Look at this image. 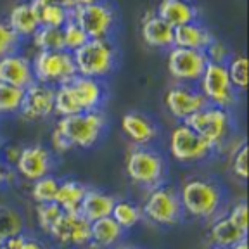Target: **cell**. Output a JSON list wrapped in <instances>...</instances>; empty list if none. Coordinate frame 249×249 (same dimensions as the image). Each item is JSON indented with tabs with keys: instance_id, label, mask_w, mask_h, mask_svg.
I'll return each instance as SVG.
<instances>
[{
	"instance_id": "cell-1",
	"label": "cell",
	"mask_w": 249,
	"mask_h": 249,
	"mask_svg": "<svg viewBox=\"0 0 249 249\" xmlns=\"http://www.w3.org/2000/svg\"><path fill=\"white\" fill-rule=\"evenodd\" d=\"M182 210L185 214L197 220H213L218 216L225 202L223 189L214 180L191 177L182 183L178 191Z\"/></svg>"
},
{
	"instance_id": "cell-2",
	"label": "cell",
	"mask_w": 249,
	"mask_h": 249,
	"mask_svg": "<svg viewBox=\"0 0 249 249\" xmlns=\"http://www.w3.org/2000/svg\"><path fill=\"white\" fill-rule=\"evenodd\" d=\"M76 74L95 80L111 76L118 64V51L111 38H89L73 52Z\"/></svg>"
},
{
	"instance_id": "cell-3",
	"label": "cell",
	"mask_w": 249,
	"mask_h": 249,
	"mask_svg": "<svg viewBox=\"0 0 249 249\" xmlns=\"http://www.w3.org/2000/svg\"><path fill=\"white\" fill-rule=\"evenodd\" d=\"M55 128L66 137L73 149H92L107 130V118L101 111H85L59 118Z\"/></svg>"
},
{
	"instance_id": "cell-4",
	"label": "cell",
	"mask_w": 249,
	"mask_h": 249,
	"mask_svg": "<svg viewBox=\"0 0 249 249\" xmlns=\"http://www.w3.org/2000/svg\"><path fill=\"white\" fill-rule=\"evenodd\" d=\"M124 171L133 183L145 189L163 185L166 180L168 164L164 156L154 147H133L126 156Z\"/></svg>"
},
{
	"instance_id": "cell-5",
	"label": "cell",
	"mask_w": 249,
	"mask_h": 249,
	"mask_svg": "<svg viewBox=\"0 0 249 249\" xmlns=\"http://www.w3.org/2000/svg\"><path fill=\"white\" fill-rule=\"evenodd\" d=\"M140 210H142V216H145L149 222L158 227H175L185 216L178 191L166 183L149 189Z\"/></svg>"
},
{
	"instance_id": "cell-6",
	"label": "cell",
	"mask_w": 249,
	"mask_h": 249,
	"mask_svg": "<svg viewBox=\"0 0 249 249\" xmlns=\"http://www.w3.org/2000/svg\"><path fill=\"white\" fill-rule=\"evenodd\" d=\"M31 70L36 83L52 89L70 83L76 76L73 54L68 51H36L31 59Z\"/></svg>"
},
{
	"instance_id": "cell-7",
	"label": "cell",
	"mask_w": 249,
	"mask_h": 249,
	"mask_svg": "<svg viewBox=\"0 0 249 249\" xmlns=\"http://www.w3.org/2000/svg\"><path fill=\"white\" fill-rule=\"evenodd\" d=\"M183 123L189 124L202 139H206L214 149L225 144L235 126L230 109L216 107V106L210 104L199 109L192 116H189Z\"/></svg>"
},
{
	"instance_id": "cell-8",
	"label": "cell",
	"mask_w": 249,
	"mask_h": 249,
	"mask_svg": "<svg viewBox=\"0 0 249 249\" xmlns=\"http://www.w3.org/2000/svg\"><path fill=\"white\" fill-rule=\"evenodd\" d=\"M170 156L182 164H196L213 156L216 149L185 123H178L170 133Z\"/></svg>"
},
{
	"instance_id": "cell-9",
	"label": "cell",
	"mask_w": 249,
	"mask_h": 249,
	"mask_svg": "<svg viewBox=\"0 0 249 249\" xmlns=\"http://www.w3.org/2000/svg\"><path fill=\"white\" fill-rule=\"evenodd\" d=\"M197 89L210 106L232 109L237 104V90L230 82L225 64L208 62L206 70L199 78Z\"/></svg>"
},
{
	"instance_id": "cell-10",
	"label": "cell",
	"mask_w": 249,
	"mask_h": 249,
	"mask_svg": "<svg viewBox=\"0 0 249 249\" xmlns=\"http://www.w3.org/2000/svg\"><path fill=\"white\" fill-rule=\"evenodd\" d=\"M71 18L76 21L89 38H111L116 30L118 16L114 7L106 0L97 4L71 9Z\"/></svg>"
},
{
	"instance_id": "cell-11",
	"label": "cell",
	"mask_w": 249,
	"mask_h": 249,
	"mask_svg": "<svg viewBox=\"0 0 249 249\" xmlns=\"http://www.w3.org/2000/svg\"><path fill=\"white\" fill-rule=\"evenodd\" d=\"M208 62H210L208 55L201 51H191V49H182V47L168 49L166 68L170 76L177 83L197 85Z\"/></svg>"
},
{
	"instance_id": "cell-12",
	"label": "cell",
	"mask_w": 249,
	"mask_h": 249,
	"mask_svg": "<svg viewBox=\"0 0 249 249\" xmlns=\"http://www.w3.org/2000/svg\"><path fill=\"white\" fill-rule=\"evenodd\" d=\"M18 175L24 180L35 182L45 175H51L54 170V152L42 144H31L21 147L14 161Z\"/></svg>"
},
{
	"instance_id": "cell-13",
	"label": "cell",
	"mask_w": 249,
	"mask_h": 249,
	"mask_svg": "<svg viewBox=\"0 0 249 249\" xmlns=\"http://www.w3.org/2000/svg\"><path fill=\"white\" fill-rule=\"evenodd\" d=\"M49 235L57 244L70 246V248H85V246H90V222L82 216L80 211L76 213L62 211Z\"/></svg>"
},
{
	"instance_id": "cell-14",
	"label": "cell",
	"mask_w": 249,
	"mask_h": 249,
	"mask_svg": "<svg viewBox=\"0 0 249 249\" xmlns=\"http://www.w3.org/2000/svg\"><path fill=\"white\" fill-rule=\"evenodd\" d=\"M164 106H166L168 113L178 123H183L189 116L208 106V102L196 85L177 83L171 89H168L166 95H164Z\"/></svg>"
},
{
	"instance_id": "cell-15",
	"label": "cell",
	"mask_w": 249,
	"mask_h": 249,
	"mask_svg": "<svg viewBox=\"0 0 249 249\" xmlns=\"http://www.w3.org/2000/svg\"><path fill=\"white\" fill-rule=\"evenodd\" d=\"M54 92L49 85L33 82L24 89L19 113L28 121H42L54 116Z\"/></svg>"
},
{
	"instance_id": "cell-16",
	"label": "cell",
	"mask_w": 249,
	"mask_h": 249,
	"mask_svg": "<svg viewBox=\"0 0 249 249\" xmlns=\"http://www.w3.org/2000/svg\"><path fill=\"white\" fill-rule=\"evenodd\" d=\"M121 130L137 147L152 145L160 137V128L152 118L139 111H128L121 118Z\"/></svg>"
},
{
	"instance_id": "cell-17",
	"label": "cell",
	"mask_w": 249,
	"mask_h": 249,
	"mask_svg": "<svg viewBox=\"0 0 249 249\" xmlns=\"http://www.w3.org/2000/svg\"><path fill=\"white\" fill-rule=\"evenodd\" d=\"M70 85L82 113H85V111H101L106 99H107V89H106L104 80H95V78L76 74L70 82Z\"/></svg>"
},
{
	"instance_id": "cell-18",
	"label": "cell",
	"mask_w": 249,
	"mask_h": 249,
	"mask_svg": "<svg viewBox=\"0 0 249 249\" xmlns=\"http://www.w3.org/2000/svg\"><path fill=\"white\" fill-rule=\"evenodd\" d=\"M0 82L23 90L30 87L35 82L33 70H31V59L19 52L0 57Z\"/></svg>"
},
{
	"instance_id": "cell-19",
	"label": "cell",
	"mask_w": 249,
	"mask_h": 249,
	"mask_svg": "<svg viewBox=\"0 0 249 249\" xmlns=\"http://www.w3.org/2000/svg\"><path fill=\"white\" fill-rule=\"evenodd\" d=\"M173 30L175 28L161 19L156 12H147L140 23V35L145 45L160 51H168L173 47Z\"/></svg>"
},
{
	"instance_id": "cell-20",
	"label": "cell",
	"mask_w": 249,
	"mask_h": 249,
	"mask_svg": "<svg viewBox=\"0 0 249 249\" xmlns=\"http://www.w3.org/2000/svg\"><path fill=\"white\" fill-rule=\"evenodd\" d=\"M213 40L214 35L211 33V30L204 26L199 19L177 26L173 30V47L206 52V49L213 43Z\"/></svg>"
},
{
	"instance_id": "cell-21",
	"label": "cell",
	"mask_w": 249,
	"mask_h": 249,
	"mask_svg": "<svg viewBox=\"0 0 249 249\" xmlns=\"http://www.w3.org/2000/svg\"><path fill=\"white\" fill-rule=\"evenodd\" d=\"M156 14L173 28L199 19V9L191 0H161Z\"/></svg>"
},
{
	"instance_id": "cell-22",
	"label": "cell",
	"mask_w": 249,
	"mask_h": 249,
	"mask_svg": "<svg viewBox=\"0 0 249 249\" xmlns=\"http://www.w3.org/2000/svg\"><path fill=\"white\" fill-rule=\"evenodd\" d=\"M124 230L111 216L90 223V246L93 249H114L121 244Z\"/></svg>"
},
{
	"instance_id": "cell-23",
	"label": "cell",
	"mask_w": 249,
	"mask_h": 249,
	"mask_svg": "<svg viewBox=\"0 0 249 249\" xmlns=\"http://www.w3.org/2000/svg\"><path fill=\"white\" fill-rule=\"evenodd\" d=\"M114 202H116V197L109 192L101 191V189H87V194L80 206V213L92 223L101 218L111 216Z\"/></svg>"
},
{
	"instance_id": "cell-24",
	"label": "cell",
	"mask_w": 249,
	"mask_h": 249,
	"mask_svg": "<svg viewBox=\"0 0 249 249\" xmlns=\"http://www.w3.org/2000/svg\"><path fill=\"white\" fill-rule=\"evenodd\" d=\"M5 23L11 26V30L14 31L21 40L31 38L33 33L40 28V23H38V19H36L35 11L31 9L30 0L12 5Z\"/></svg>"
},
{
	"instance_id": "cell-25",
	"label": "cell",
	"mask_w": 249,
	"mask_h": 249,
	"mask_svg": "<svg viewBox=\"0 0 249 249\" xmlns=\"http://www.w3.org/2000/svg\"><path fill=\"white\" fill-rule=\"evenodd\" d=\"M210 239L213 246L232 248V246L239 244L241 241H246L248 239V232L241 230L235 223L230 222L227 214H223V216H214L211 220Z\"/></svg>"
},
{
	"instance_id": "cell-26",
	"label": "cell",
	"mask_w": 249,
	"mask_h": 249,
	"mask_svg": "<svg viewBox=\"0 0 249 249\" xmlns=\"http://www.w3.org/2000/svg\"><path fill=\"white\" fill-rule=\"evenodd\" d=\"M87 189L89 187L83 182H80V180L62 178L59 180V189L54 202L64 213H76V211H80L82 201L87 194Z\"/></svg>"
},
{
	"instance_id": "cell-27",
	"label": "cell",
	"mask_w": 249,
	"mask_h": 249,
	"mask_svg": "<svg viewBox=\"0 0 249 249\" xmlns=\"http://www.w3.org/2000/svg\"><path fill=\"white\" fill-rule=\"evenodd\" d=\"M30 4H31V9L35 11L40 26L57 28V30H61V28L71 19V9L64 7V5H61V4L45 2V0H30Z\"/></svg>"
},
{
	"instance_id": "cell-28",
	"label": "cell",
	"mask_w": 249,
	"mask_h": 249,
	"mask_svg": "<svg viewBox=\"0 0 249 249\" xmlns=\"http://www.w3.org/2000/svg\"><path fill=\"white\" fill-rule=\"evenodd\" d=\"M24 232V218L19 211L7 204H0V244Z\"/></svg>"
},
{
	"instance_id": "cell-29",
	"label": "cell",
	"mask_w": 249,
	"mask_h": 249,
	"mask_svg": "<svg viewBox=\"0 0 249 249\" xmlns=\"http://www.w3.org/2000/svg\"><path fill=\"white\" fill-rule=\"evenodd\" d=\"M111 218H113L114 222L126 232V230L139 225V222L144 216H142L140 206L135 204L133 201H130V199H116L113 213H111Z\"/></svg>"
},
{
	"instance_id": "cell-30",
	"label": "cell",
	"mask_w": 249,
	"mask_h": 249,
	"mask_svg": "<svg viewBox=\"0 0 249 249\" xmlns=\"http://www.w3.org/2000/svg\"><path fill=\"white\" fill-rule=\"evenodd\" d=\"M30 40L36 51H64L62 33L57 28L40 26Z\"/></svg>"
},
{
	"instance_id": "cell-31",
	"label": "cell",
	"mask_w": 249,
	"mask_h": 249,
	"mask_svg": "<svg viewBox=\"0 0 249 249\" xmlns=\"http://www.w3.org/2000/svg\"><path fill=\"white\" fill-rule=\"evenodd\" d=\"M227 73L230 82L237 92H244L248 89V59L242 54H232L225 62Z\"/></svg>"
},
{
	"instance_id": "cell-32",
	"label": "cell",
	"mask_w": 249,
	"mask_h": 249,
	"mask_svg": "<svg viewBox=\"0 0 249 249\" xmlns=\"http://www.w3.org/2000/svg\"><path fill=\"white\" fill-rule=\"evenodd\" d=\"M59 180L57 177L45 175L42 178L35 180L33 185H31V197L36 204H47V202H54L55 194H57L59 189Z\"/></svg>"
},
{
	"instance_id": "cell-33",
	"label": "cell",
	"mask_w": 249,
	"mask_h": 249,
	"mask_svg": "<svg viewBox=\"0 0 249 249\" xmlns=\"http://www.w3.org/2000/svg\"><path fill=\"white\" fill-rule=\"evenodd\" d=\"M23 89L7 85L0 82V116L19 113L21 102H23Z\"/></svg>"
},
{
	"instance_id": "cell-34",
	"label": "cell",
	"mask_w": 249,
	"mask_h": 249,
	"mask_svg": "<svg viewBox=\"0 0 249 249\" xmlns=\"http://www.w3.org/2000/svg\"><path fill=\"white\" fill-rule=\"evenodd\" d=\"M61 33H62V43H64V51L71 52L73 54L76 49L83 45V43L89 40L87 33L82 30V26L76 23V21L71 18L64 26L61 28Z\"/></svg>"
},
{
	"instance_id": "cell-35",
	"label": "cell",
	"mask_w": 249,
	"mask_h": 249,
	"mask_svg": "<svg viewBox=\"0 0 249 249\" xmlns=\"http://www.w3.org/2000/svg\"><path fill=\"white\" fill-rule=\"evenodd\" d=\"M62 214V210L55 204V202H47V204H36L35 208V220L36 225L42 232H45L49 235L51 229L54 227V223L59 220V216Z\"/></svg>"
},
{
	"instance_id": "cell-36",
	"label": "cell",
	"mask_w": 249,
	"mask_h": 249,
	"mask_svg": "<svg viewBox=\"0 0 249 249\" xmlns=\"http://www.w3.org/2000/svg\"><path fill=\"white\" fill-rule=\"evenodd\" d=\"M21 45H23V40L16 35L5 21H0V57L19 52Z\"/></svg>"
},
{
	"instance_id": "cell-37",
	"label": "cell",
	"mask_w": 249,
	"mask_h": 249,
	"mask_svg": "<svg viewBox=\"0 0 249 249\" xmlns=\"http://www.w3.org/2000/svg\"><path fill=\"white\" fill-rule=\"evenodd\" d=\"M230 168H232L233 177H237L241 182L248 180V145H246V142H242V144L233 151Z\"/></svg>"
},
{
	"instance_id": "cell-38",
	"label": "cell",
	"mask_w": 249,
	"mask_h": 249,
	"mask_svg": "<svg viewBox=\"0 0 249 249\" xmlns=\"http://www.w3.org/2000/svg\"><path fill=\"white\" fill-rule=\"evenodd\" d=\"M227 218H229L232 223H235L241 230L248 232L249 230V227H248V202L246 201L235 202V204L229 210V213H227Z\"/></svg>"
},
{
	"instance_id": "cell-39",
	"label": "cell",
	"mask_w": 249,
	"mask_h": 249,
	"mask_svg": "<svg viewBox=\"0 0 249 249\" xmlns=\"http://www.w3.org/2000/svg\"><path fill=\"white\" fill-rule=\"evenodd\" d=\"M204 54L208 55V61H210V62H218V64H225V62L229 61L230 55H232V54H230V51H229V47H227L225 43L218 42L216 38H214L213 43L208 47Z\"/></svg>"
},
{
	"instance_id": "cell-40",
	"label": "cell",
	"mask_w": 249,
	"mask_h": 249,
	"mask_svg": "<svg viewBox=\"0 0 249 249\" xmlns=\"http://www.w3.org/2000/svg\"><path fill=\"white\" fill-rule=\"evenodd\" d=\"M51 147H52V151H54L55 154H66V152H70L71 149H73L70 142H68L66 137L62 135V133L59 132L55 126H54V130H52V133H51Z\"/></svg>"
},
{
	"instance_id": "cell-41",
	"label": "cell",
	"mask_w": 249,
	"mask_h": 249,
	"mask_svg": "<svg viewBox=\"0 0 249 249\" xmlns=\"http://www.w3.org/2000/svg\"><path fill=\"white\" fill-rule=\"evenodd\" d=\"M18 249H47V246L43 244L42 241H38V239L35 237H26V235H21L19 239V246H18Z\"/></svg>"
},
{
	"instance_id": "cell-42",
	"label": "cell",
	"mask_w": 249,
	"mask_h": 249,
	"mask_svg": "<svg viewBox=\"0 0 249 249\" xmlns=\"http://www.w3.org/2000/svg\"><path fill=\"white\" fill-rule=\"evenodd\" d=\"M11 177H12V173L7 168V164H5L4 158H0V189L7 185L9 180H11Z\"/></svg>"
},
{
	"instance_id": "cell-43",
	"label": "cell",
	"mask_w": 249,
	"mask_h": 249,
	"mask_svg": "<svg viewBox=\"0 0 249 249\" xmlns=\"http://www.w3.org/2000/svg\"><path fill=\"white\" fill-rule=\"evenodd\" d=\"M101 0H71V5L73 7H83V5H90V4H97Z\"/></svg>"
},
{
	"instance_id": "cell-44",
	"label": "cell",
	"mask_w": 249,
	"mask_h": 249,
	"mask_svg": "<svg viewBox=\"0 0 249 249\" xmlns=\"http://www.w3.org/2000/svg\"><path fill=\"white\" fill-rule=\"evenodd\" d=\"M45 2H54V4H61V5H64V7H68V9H73V5H71V0H45Z\"/></svg>"
},
{
	"instance_id": "cell-45",
	"label": "cell",
	"mask_w": 249,
	"mask_h": 249,
	"mask_svg": "<svg viewBox=\"0 0 249 249\" xmlns=\"http://www.w3.org/2000/svg\"><path fill=\"white\" fill-rule=\"evenodd\" d=\"M230 249H248V239H246V241H241L239 244L232 246Z\"/></svg>"
},
{
	"instance_id": "cell-46",
	"label": "cell",
	"mask_w": 249,
	"mask_h": 249,
	"mask_svg": "<svg viewBox=\"0 0 249 249\" xmlns=\"http://www.w3.org/2000/svg\"><path fill=\"white\" fill-rule=\"evenodd\" d=\"M114 249H142V248H137V246H116Z\"/></svg>"
},
{
	"instance_id": "cell-47",
	"label": "cell",
	"mask_w": 249,
	"mask_h": 249,
	"mask_svg": "<svg viewBox=\"0 0 249 249\" xmlns=\"http://www.w3.org/2000/svg\"><path fill=\"white\" fill-rule=\"evenodd\" d=\"M211 249H230V248H220V246H213Z\"/></svg>"
}]
</instances>
